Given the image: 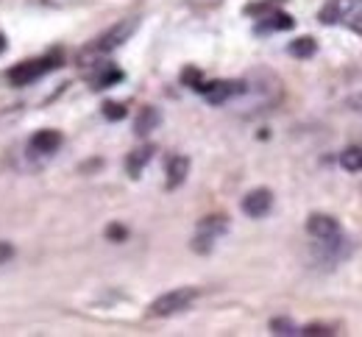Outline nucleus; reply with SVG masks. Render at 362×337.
Returning a JSON list of instances; mask_svg holds the SVG:
<instances>
[{
	"label": "nucleus",
	"instance_id": "obj_1",
	"mask_svg": "<svg viewBox=\"0 0 362 337\" xmlns=\"http://www.w3.org/2000/svg\"><path fill=\"white\" fill-rule=\"evenodd\" d=\"M198 299V290L195 287H176L165 296H159L153 304H151V318H168V315H176L181 310H187L192 301Z\"/></svg>",
	"mask_w": 362,
	"mask_h": 337
},
{
	"label": "nucleus",
	"instance_id": "obj_2",
	"mask_svg": "<svg viewBox=\"0 0 362 337\" xmlns=\"http://www.w3.org/2000/svg\"><path fill=\"white\" fill-rule=\"evenodd\" d=\"M137 25H140V20H120V23H114L106 34H101L98 39H95V45H92V51L95 53H112L114 48H120L123 42H129L131 39V34L137 31Z\"/></svg>",
	"mask_w": 362,
	"mask_h": 337
},
{
	"label": "nucleus",
	"instance_id": "obj_3",
	"mask_svg": "<svg viewBox=\"0 0 362 337\" xmlns=\"http://www.w3.org/2000/svg\"><path fill=\"white\" fill-rule=\"evenodd\" d=\"M220 234H226V218H204L198 223V232H195V240H192V248L198 254H209L215 248V242L220 240Z\"/></svg>",
	"mask_w": 362,
	"mask_h": 337
},
{
	"label": "nucleus",
	"instance_id": "obj_4",
	"mask_svg": "<svg viewBox=\"0 0 362 337\" xmlns=\"http://www.w3.org/2000/svg\"><path fill=\"white\" fill-rule=\"evenodd\" d=\"M48 70H53V62L51 59H34V62H20L9 70V81L14 87H28V84L39 81Z\"/></svg>",
	"mask_w": 362,
	"mask_h": 337
},
{
	"label": "nucleus",
	"instance_id": "obj_5",
	"mask_svg": "<svg viewBox=\"0 0 362 337\" xmlns=\"http://www.w3.org/2000/svg\"><path fill=\"white\" fill-rule=\"evenodd\" d=\"M198 92H204L209 103H226L229 98L246 92V84L240 81H215V84H198Z\"/></svg>",
	"mask_w": 362,
	"mask_h": 337
},
{
	"label": "nucleus",
	"instance_id": "obj_6",
	"mask_svg": "<svg viewBox=\"0 0 362 337\" xmlns=\"http://www.w3.org/2000/svg\"><path fill=\"white\" fill-rule=\"evenodd\" d=\"M273 206V192L268 187H257L243 198V212L248 218H265Z\"/></svg>",
	"mask_w": 362,
	"mask_h": 337
},
{
	"label": "nucleus",
	"instance_id": "obj_7",
	"mask_svg": "<svg viewBox=\"0 0 362 337\" xmlns=\"http://www.w3.org/2000/svg\"><path fill=\"white\" fill-rule=\"evenodd\" d=\"M59 145H62V134L53 132V129H42V132H36V134L31 137L28 153H31V156H51V153L59 151Z\"/></svg>",
	"mask_w": 362,
	"mask_h": 337
},
{
	"label": "nucleus",
	"instance_id": "obj_8",
	"mask_svg": "<svg viewBox=\"0 0 362 337\" xmlns=\"http://www.w3.org/2000/svg\"><path fill=\"white\" fill-rule=\"evenodd\" d=\"M307 232H309L312 237H318V240H337V237H340V223H337L332 215L315 212V215L307 218Z\"/></svg>",
	"mask_w": 362,
	"mask_h": 337
},
{
	"label": "nucleus",
	"instance_id": "obj_9",
	"mask_svg": "<svg viewBox=\"0 0 362 337\" xmlns=\"http://www.w3.org/2000/svg\"><path fill=\"white\" fill-rule=\"evenodd\" d=\"M165 173H168V190H176L184 184L187 173H190V159L184 153H176L168 159V167H165Z\"/></svg>",
	"mask_w": 362,
	"mask_h": 337
},
{
	"label": "nucleus",
	"instance_id": "obj_10",
	"mask_svg": "<svg viewBox=\"0 0 362 337\" xmlns=\"http://www.w3.org/2000/svg\"><path fill=\"white\" fill-rule=\"evenodd\" d=\"M151 156H153V145H140V148H134V151L129 153L126 171H129L131 179H140V173L145 171V164L151 162Z\"/></svg>",
	"mask_w": 362,
	"mask_h": 337
},
{
	"label": "nucleus",
	"instance_id": "obj_11",
	"mask_svg": "<svg viewBox=\"0 0 362 337\" xmlns=\"http://www.w3.org/2000/svg\"><path fill=\"white\" fill-rule=\"evenodd\" d=\"M159 123H162V114H159V109L145 106V109L137 114V120H134V134H137V137H145V134H151L153 129H159Z\"/></svg>",
	"mask_w": 362,
	"mask_h": 337
},
{
	"label": "nucleus",
	"instance_id": "obj_12",
	"mask_svg": "<svg viewBox=\"0 0 362 337\" xmlns=\"http://www.w3.org/2000/svg\"><path fill=\"white\" fill-rule=\"evenodd\" d=\"M290 56H296V59H309V56H315V51H318V42L312 39V36H301V39H293L290 42Z\"/></svg>",
	"mask_w": 362,
	"mask_h": 337
},
{
	"label": "nucleus",
	"instance_id": "obj_13",
	"mask_svg": "<svg viewBox=\"0 0 362 337\" xmlns=\"http://www.w3.org/2000/svg\"><path fill=\"white\" fill-rule=\"evenodd\" d=\"M293 25H296V20H293L290 14L276 12V14H270V17H268V23L257 25V31H290Z\"/></svg>",
	"mask_w": 362,
	"mask_h": 337
},
{
	"label": "nucleus",
	"instance_id": "obj_14",
	"mask_svg": "<svg viewBox=\"0 0 362 337\" xmlns=\"http://www.w3.org/2000/svg\"><path fill=\"white\" fill-rule=\"evenodd\" d=\"M340 164L348 173H359L362 171V148H346L340 153Z\"/></svg>",
	"mask_w": 362,
	"mask_h": 337
},
{
	"label": "nucleus",
	"instance_id": "obj_15",
	"mask_svg": "<svg viewBox=\"0 0 362 337\" xmlns=\"http://www.w3.org/2000/svg\"><path fill=\"white\" fill-rule=\"evenodd\" d=\"M120 78H123V73H120V70H106V73H101V75L92 78V87L95 90H106V87H112V84H117Z\"/></svg>",
	"mask_w": 362,
	"mask_h": 337
},
{
	"label": "nucleus",
	"instance_id": "obj_16",
	"mask_svg": "<svg viewBox=\"0 0 362 337\" xmlns=\"http://www.w3.org/2000/svg\"><path fill=\"white\" fill-rule=\"evenodd\" d=\"M343 14V3L340 0H329V3L320 9V23H337Z\"/></svg>",
	"mask_w": 362,
	"mask_h": 337
},
{
	"label": "nucleus",
	"instance_id": "obj_17",
	"mask_svg": "<svg viewBox=\"0 0 362 337\" xmlns=\"http://www.w3.org/2000/svg\"><path fill=\"white\" fill-rule=\"evenodd\" d=\"M270 332L273 334H298V329H296V323L290 318H273L270 321Z\"/></svg>",
	"mask_w": 362,
	"mask_h": 337
},
{
	"label": "nucleus",
	"instance_id": "obj_18",
	"mask_svg": "<svg viewBox=\"0 0 362 337\" xmlns=\"http://www.w3.org/2000/svg\"><path fill=\"white\" fill-rule=\"evenodd\" d=\"M103 117L106 120H123L126 117V106L123 103H106L103 106Z\"/></svg>",
	"mask_w": 362,
	"mask_h": 337
},
{
	"label": "nucleus",
	"instance_id": "obj_19",
	"mask_svg": "<svg viewBox=\"0 0 362 337\" xmlns=\"http://www.w3.org/2000/svg\"><path fill=\"white\" fill-rule=\"evenodd\" d=\"M298 334H307V337H324V334H335L329 326H320V323H312L307 329H298Z\"/></svg>",
	"mask_w": 362,
	"mask_h": 337
},
{
	"label": "nucleus",
	"instance_id": "obj_20",
	"mask_svg": "<svg viewBox=\"0 0 362 337\" xmlns=\"http://www.w3.org/2000/svg\"><path fill=\"white\" fill-rule=\"evenodd\" d=\"M12 257H14V248H12V242H3V240H0V265H6Z\"/></svg>",
	"mask_w": 362,
	"mask_h": 337
},
{
	"label": "nucleus",
	"instance_id": "obj_21",
	"mask_svg": "<svg viewBox=\"0 0 362 337\" xmlns=\"http://www.w3.org/2000/svg\"><path fill=\"white\" fill-rule=\"evenodd\" d=\"M106 234H109V240H126V229L123 226H109Z\"/></svg>",
	"mask_w": 362,
	"mask_h": 337
},
{
	"label": "nucleus",
	"instance_id": "obj_22",
	"mask_svg": "<svg viewBox=\"0 0 362 337\" xmlns=\"http://www.w3.org/2000/svg\"><path fill=\"white\" fill-rule=\"evenodd\" d=\"M348 25H351V31H357V34L362 36V12H359L357 17H351V23H348Z\"/></svg>",
	"mask_w": 362,
	"mask_h": 337
},
{
	"label": "nucleus",
	"instance_id": "obj_23",
	"mask_svg": "<svg viewBox=\"0 0 362 337\" xmlns=\"http://www.w3.org/2000/svg\"><path fill=\"white\" fill-rule=\"evenodd\" d=\"M181 78H184L187 84H190V81H195V87H198V78H201V73H198V70H184V75H181Z\"/></svg>",
	"mask_w": 362,
	"mask_h": 337
},
{
	"label": "nucleus",
	"instance_id": "obj_24",
	"mask_svg": "<svg viewBox=\"0 0 362 337\" xmlns=\"http://www.w3.org/2000/svg\"><path fill=\"white\" fill-rule=\"evenodd\" d=\"M3 51H6V36L0 34V53H3Z\"/></svg>",
	"mask_w": 362,
	"mask_h": 337
}]
</instances>
